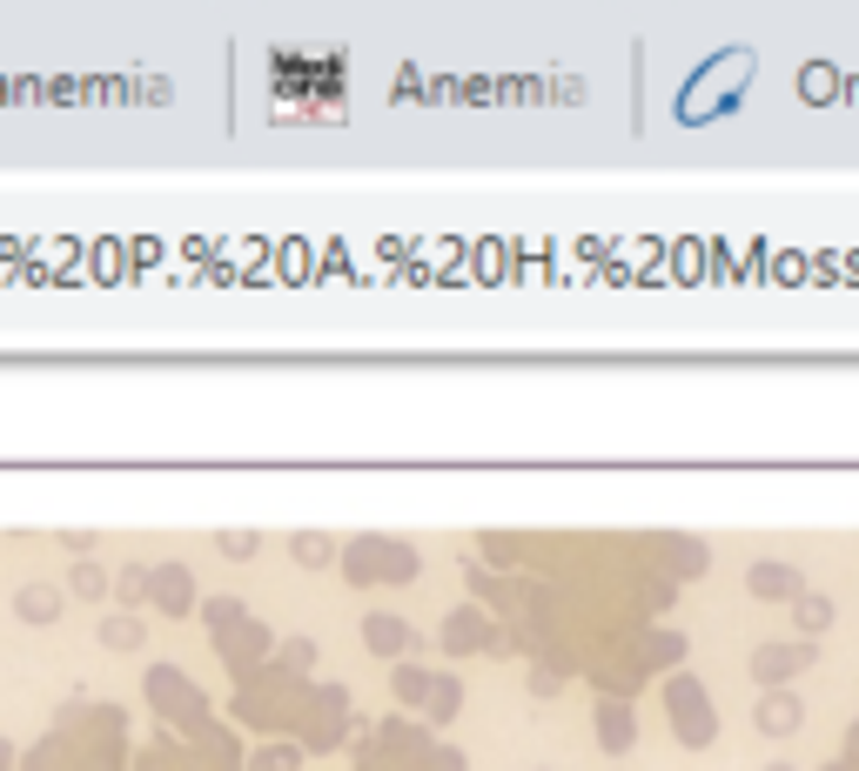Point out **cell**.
I'll use <instances>...</instances> for the list:
<instances>
[{
	"label": "cell",
	"mask_w": 859,
	"mask_h": 771,
	"mask_svg": "<svg viewBox=\"0 0 859 771\" xmlns=\"http://www.w3.org/2000/svg\"><path fill=\"white\" fill-rule=\"evenodd\" d=\"M752 597H780V604H786V597H799V570L793 564H752Z\"/></svg>",
	"instance_id": "6da1fadb"
},
{
	"label": "cell",
	"mask_w": 859,
	"mask_h": 771,
	"mask_svg": "<svg viewBox=\"0 0 859 771\" xmlns=\"http://www.w3.org/2000/svg\"><path fill=\"white\" fill-rule=\"evenodd\" d=\"M363 638H370V644H377V651H390V657H396V651H410V644H416V631H410V624H403V618H383V611H377V618H370V624H363Z\"/></svg>",
	"instance_id": "7a4b0ae2"
},
{
	"label": "cell",
	"mask_w": 859,
	"mask_h": 771,
	"mask_svg": "<svg viewBox=\"0 0 859 771\" xmlns=\"http://www.w3.org/2000/svg\"><path fill=\"white\" fill-rule=\"evenodd\" d=\"M14 611H21V618H41V624H47V618H54V611H61V597H54V590H47V583H28V590H21V597H14Z\"/></svg>",
	"instance_id": "3957f363"
},
{
	"label": "cell",
	"mask_w": 859,
	"mask_h": 771,
	"mask_svg": "<svg viewBox=\"0 0 859 771\" xmlns=\"http://www.w3.org/2000/svg\"><path fill=\"white\" fill-rule=\"evenodd\" d=\"M67 590H74V597H108V577H102V564H88V557H81V564L67 570Z\"/></svg>",
	"instance_id": "277c9868"
},
{
	"label": "cell",
	"mask_w": 859,
	"mask_h": 771,
	"mask_svg": "<svg viewBox=\"0 0 859 771\" xmlns=\"http://www.w3.org/2000/svg\"><path fill=\"white\" fill-rule=\"evenodd\" d=\"M759 725H765V731H793V725H799V698H765V705H759Z\"/></svg>",
	"instance_id": "5b68a950"
},
{
	"label": "cell",
	"mask_w": 859,
	"mask_h": 771,
	"mask_svg": "<svg viewBox=\"0 0 859 771\" xmlns=\"http://www.w3.org/2000/svg\"><path fill=\"white\" fill-rule=\"evenodd\" d=\"M102 638H108L115 651H128V644H141V618H128V611H121V618H108V624H102Z\"/></svg>",
	"instance_id": "8992f818"
},
{
	"label": "cell",
	"mask_w": 859,
	"mask_h": 771,
	"mask_svg": "<svg viewBox=\"0 0 859 771\" xmlns=\"http://www.w3.org/2000/svg\"><path fill=\"white\" fill-rule=\"evenodd\" d=\"M155 577L168 583V590H161V604H168V611H189V590H195V583H189L182 570H155Z\"/></svg>",
	"instance_id": "52a82bcc"
},
{
	"label": "cell",
	"mask_w": 859,
	"mask_h": 771,
	"mask_svg": "<svg viewBox=\"0 0 859 771\" xmlns=\"http://www.w3.org/2000/svg\"><path fill=\"white\" fill-rule=\"evenodd\" d=\"M813 651L799 644V651H759V677H772V671H793V664H806Z\"/></svg>",
	"instance_id": "ba28073f"
},
{
	"label": "cell",
	"mask_w": 859,
	"mask_h": 771,
	"mask_svg": "<svg viewBox=\"0 0 859 771\" xmlns=\"http://www.w3.org/2000/svg\"><path fill=\"white\" fill-rule=\"evenodd\" d=\"M444 638H450V651H477V618H450Z\"/></svg>",
	"instance_id": "9c48e42d"
},
{
	"label": "cell",
	"mask_w": 859,
	"mask_h": 771,
	"mask_svg": "<svg viewBox=\"0 0 859 771\" xmlns=\"http://www.w3.org/2000/svg\"><path fill=\"white\" fill-rule=\"evenodd\" d=\"M605 738H612V745H632V711H625V705L605 711Z\"/></svg>",
	"instance_id": "30bf717a"
},
{
	"label": "cell",
	"mask_w": 859,
	"mask_h": 771,
	"mask_svg": "<svg viewBox=\"0 0 859 771\" xmlns=\"http://www.w3.org/2000/svg\"><path fill=\"white\" fill-rule=\"evenodd\" d=\"M826 618H833V604H826V597H799V624H806V631H819Z\"/></svg>",
	"instance_id": "8fae6325"
},
{
	"label": "cell",
	"mask_w": 859,
	"mask_h": 771,
	"mask_svg": "<svg viewBox=\"0 0 859 771\" xmlns=\"http://www.w3.org/2000/svg\"><path fill=\"white\" fill-rule=\"evenodd\" d=\"M141 583H148V570H141V564H128V570L115 577V597H128V604H135V597H141Z\"/></svg>",
	"instance_id": "7c38bea8"
},
{
	"label": "cell",
	"mask_w": 859,
	"mask_h": 771,
	"mask_svg": "<svg viewBox=\"0 0 859 771\" xmlns=\"http://www.w3.org/2000/svg\"><path fill=\"white\" fill-rule=\"evenodd\" d=\"M222 550H229V557H248V550H255V537H248V531H229V537H222Z\"/></svg>",
	"instance_id": "4fadbf2b"
},
{
	"label": "cell",
	"mask_w": 859,
	"mask_h": 771,
	"mask_svg": "<svg viewBox=\"0 0 859 771\" xmlns=\"http://www.w3.org/2000/svg\"><path fill=\"white\" fill-rule=\"evenodd\" d=\"M457 698H464L457 684H437V718H450V711H457Z\"/></svg>",
	"instance_id": "5bb4252c"
},
{
	"label": "cell",
	"mask_w": 859,
	"mask_h": 771,
	"mask_svg": "<svg viewBox=\"0 0 859 771\" xmlns=\"http://www.w3.org/2000/svg\"><path fill=\"white\" fill-rule=\"evenodd\" d=\"M765 771H793V764H765Z\"/></svg>",
	"instance_id": "9a60e30c"
}]
</instances>
